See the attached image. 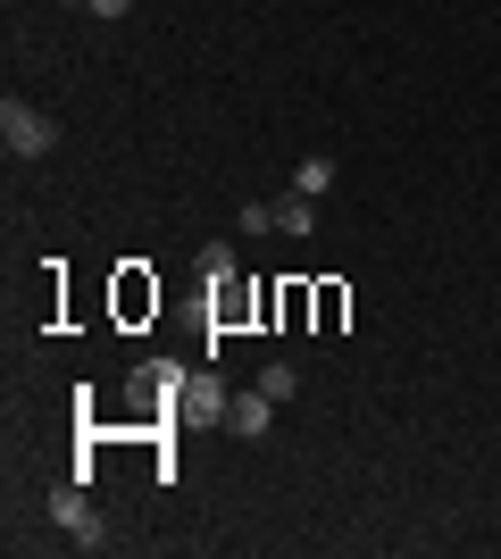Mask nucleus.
I'll return each instance as SVG.
<instances>
[{"label":"nucleus","instance_id":"nucleus-13","mask_svg":"<svg viewBox=\"0 0 501 559\" xmlns=\"http://www.w3.org/2000/svg\"><path fill=\"white\" fill-rule=\"evenodd\" d=\"M84 9H93V17H126V9H134V0H84Z\"/></svg>","mask_w":501,"mask_h":559},{"label":"nucleus","instance_id":"nucleus-3","mask_svg":"<svg viewBox=\"0 0 501 559\" xmlns=\"http://www.w3.org/2000/svg\"><path fill=\"white\" fill-rule=\"evenodd\" d=\"M50 526H68V535L84 543V551H100V543H109V535H100V518H93V501H84V476L50 492Z\"/></svg>","mask_w":501,"mask_h":559},{"label":"nucleus","instance_id":"nucleus-12","mask_svg":"<svg viewBox=\"0 0 501 559\" xmlns=\"http://www.w3.org/2000/svg\"><path fill=\"white\" fill-rule=\"evenodd\" d=\"M235 226H242V234H276V201H242Z\"/></svg>","mask_w":501,"mask_h":559},{"label":"nucleus","instance_id":"nucleus-1","mask_svg":"<svg viewBox=\"0 0 501 559\" xmlns=\"http://www.w3.org/2000/svg\"><path fill=\"white\" fill-rule=\"evenodd\" d=\"M0 142H9V159H43L50 142H59V126H50L43 109H34V100H0Z\"/></svg>","mask_w":501,"mask_h":559},{"label":"nucleus","instance_id":"nucleus-7","mask_svg":"<svg viewBox=\"0 0 501 559\" xmlns=\"http://www.w3.org/2000/svg\"><path fill=\"white\" fill-rule=\"evenodd\" d=\"M226 276H242V259L226 251V242H210V251H201V284H226Z\"/></svg>","mask_w":501,"mask_h":559},{"label":"nucleus","instance_id":"nucleus-11","mask_svg":"<svg viewBox=\"0 0 501 559\" xmlns=\"http://www.w3.org/2000/svg\"><path fill=\"white\" fill-rule=\"evenodd\" d=\"M310 309H318V326H343V284H318Z\"/></svg>","mask_w":501,"mask_h":559},{"label":"nucleus","instance_id":"nucleus-10","mask_svg":"<svg viewBox=\"0 0 501 559\" xmlns=\"http://www.w3.org/2000/svg\"><path fill=\"white\" fill-rule=\"evenodd\" d=\"M310 226H318V210H310V201H301V192H293L285 210H276V234H310Z\"/></svg>","mask_w":501,"mask_h":559},{"label":"nucleus","instance_id":"nucleus-5","mask_svg":"<svg viewBox=\"0 0 501 559\" xmlns=\"http://www.w3.org/2000/svg\"><path fill=\"white\" fill-rule=\"evenodd\" d=\"M267 418H276V401H267V393H235V401H226V435H235V443H260Z\"/></svg>","mask_w":501,"mask_h":559},{"label":"nucleus","instance_id":"nucleus-8","mask_svg":"<svg viewBox=\"0 0 501 559\" xmlns=\"http://www.w3.org/2000/svg\"><path fill=\"white\" fill-rule=\"evenodd\" d=\"M293 192H301V201H318V192H334V159H301V185H293Z\"/></svg>","mask_w":501,"mask_h":559},{"label":"nucleus","instance_id":"nucleus-4","mask_svg":"<svg viewBox=\"0 0 501 559\" xmlns=\"http://www.w3.org/2000/svg\"><path fill=\"white\" fill-rule=\"evenodd\" d=\"M226 384L217 376H184V401H176V426H226Z\"/></svg>","mask_w":501,"mask_h":559},{"label":"nucleus","instance_id":"nucleus-6","mask_svg":"<svg viewBox=\"0 0 501 559\" xmlns=\"http://www.w3.org/2000/svg\"><path fill=\"white\" fill-rule=\"evenodd\" d=\"M151 309H159V284H151L143 267H126L118 276V318H151Z\"/></svg>","mask_w":501,"mask_h":559},{"label":"nucleus","instance_id":"nucleus-9","mask_svg":"<svg viewBox=\"0 0 501 559\" xmlns=\"http://www.w3.org/2000/svg\"><path fill=\"white\" fill-rule=\"evenodd\" d=\"M260 393H267V401H293V393H301V376L276 359V368H260Z\"/></svg>","mask_w":501,"mask_h":559},{"label":"nucleus","instance_id":"nucleus-2","mask_svg":"<svg viewBox=\"0 0 501 559\" xmlns=\"http://www.w3.org/2000/svg\"><path fill=\"white\" fill-rule=\"evenodd\" d=\"M134 401L151 409V426H176V401H184V368H176V359H151V368H134Z\"/></svg>","mask_w":501,"mask_h":559}]
</instances>
